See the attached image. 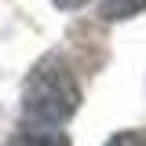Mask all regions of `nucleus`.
Wrapping results in <instances>:
<instances>
[{
    "label": "nucleus",
    "instance_id": "7ed1b4c3",
    "mask_svg": "<svg viewBox=\"0 0 146 146\" xmlns=\"http://www.w3.org/2000/svg\"><path fill=\"white\" fill-rule=\"evenodd\" d=\"M146 11V0H102L99 4V15L106 22H121V18H135Z\"/></svg>",
    "mask_w": 146,
    "mask_h": 146
},
{
    "label": "nucleus",
    "instance_id": "20e7f679",
    "mask_svg": "<svg viewBox=\"0 0 146 146\" xmlns=\"http://www.w3.org/2000/svg\"><path fill=\"white\" fill-rule=\"evenodd\" d=\"M106 146H146V128H128V131H117V135H110Z\"/></svg>",
    "mask_w": 146,
    "mask_h": 146
},
{
    "label": "nucleus",
    "instance_id": "f03ea898",
    "mask_svg": "<svg viewBox=\"0 0 146 146\" xmlns=\"http://www.w3.org/2000/svg\"><path fill=\"white\" fill-rule=\"evenodd\" d=\"M4 146H70V139L58 135V131H36V128H26V131L11 135Z\"/></svg>",
    "mask_w": 146,
    "mask_h": 146
},
{
    "label": "nucleus",
    "instance_id": "f257e3e1",
    "mask_svg": "<svg viewBox=\"0 0 146 146\" xmlns=\"http://www.w3.org/2000/svg\"><path fill=\"white\" fill-rule=\"evenodd\" d=\"M80 106V84L58 55H44L22 88V124L36 131H55Z\"/></svg>",
    "mask_w": 146,
    "mask_h": 146
},
{
    "label": "nucleus",
    "instance_id": "39448f33",
    "mask_svg": "<svg viewBox=\"0 0 146 146\" xmlns=\"http://www.w3.org/2000/svg\"><path fill=\"white\" fill-rule=\"evenodd\" d=\"M88 0H55V7L58 11H77V7H84Z\"/></svg>",
    "mask_w": 146,
    "mask_h": 146
}]
</instances>
